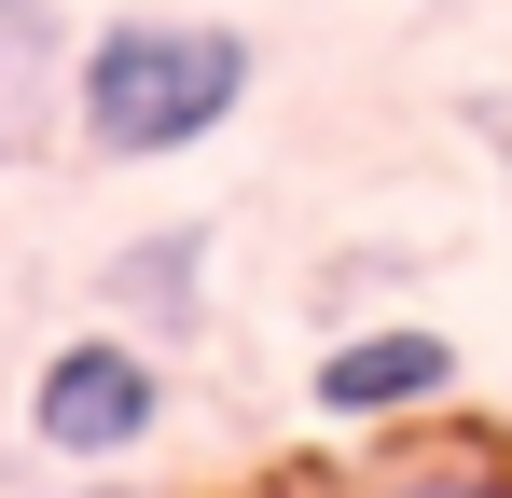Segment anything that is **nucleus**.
<instances>
[{
    "label": "nucleus",
    "instance_id": "4",
    "mask_svg": "<svg viewBox=\"0 0 512 498\" xmlns=\"http://www.w3.org/2000/svg\"><path fill=\"white\" fill-rule=\"evenodd\" d=\"M208 222H153V236H125L111 263H97V305H111V332H139V346H194L208 332Z\"/></svg>",
    "mask_w": 512,
    "mask_h": 498
},
{
    "label": "nucleus",
    "instance_id": "6",
    "mask_svg": "<svg viewBox=\"0 0 512 498\" xmlns=\"http://www.w3.org/2000/svg\"><path fill=\"white\" fill-rule=\"evenodd\" d=\"M346 498H512V457H416V471H374Z\"/></svg>",
    "mask_w": 512,
    "mask_h": 498
},
{
    "label": "nucleus",
    "instance_id": "5",
    "mask_svg": "<svg viewBox=\"0 0 512 498\" xmlns=\"http://www.w3.org/2000/svg\"><path fill=\"white\" fill-rule=\"evenodd\" d=\"M56 111H70V28H56V0H0V166L42 153Z\"/></svg>",
    "mask_w": 512,
    "mask_h": 498
},
{
    "label": "nucleus",
    "instance_id": "1",
    "mask_svg": "<svg viewBox=\"0 0 512 498\" xmlns=\"http://www.w3.org/2000/svg\"><path fill=\"white\" fill-rule=\"evenodd\" d=\"M250 28L222 14H111L70 42V125L97 166H167L250 111Z\"/></svg>",
    "mask_w": 512,
    "mask_h": 498
},
{
    "label": "nucleus",
    "instance_id": "2",
    "mask_svg": "<svg viewBox=\"0 0 512 498\" xmlns=\"http://www.w3.org/2000/svg\"><path fill=\"white\" fill-rule=\"evenodd\" d=\"M167 429V360L139 346V332H70V346H42V374H28V443L42 457H139Z\"/></svg>",
    "mask_w": 512,
    "mask_h": 498
},
{
    "label": "nucleus",
    "instance_id": "3",
    "mask_svg": "<svg viewBox=\"0 0 512 498\" xmlns=\"http://www.w3.org/2000/svg\"><path fill=\"white\" fill-rule=\"evenodd\" d=\"M305 402L333 415V429H402V415H443V402H457V346H443L429 319L333 332V346H319V374H305Z\"/></svg>",
    "mask_w": 512,
    "mask_h": 498
},
{
    "label": "nucleus",
    "instance_id": "7",
    "mask_svg": "<svg viewBox=\"0 0 512 498\" xmlns=\"http://www.w3.org/2000/svg\"><path fill=\"white\" fill-rule=\"evenodd\" d=\"M471 125H485V139H499V153H512V97H471Z\"/></svg>",
    "mask_w": 512,
    "mask_h": 498
}]
</instances>
